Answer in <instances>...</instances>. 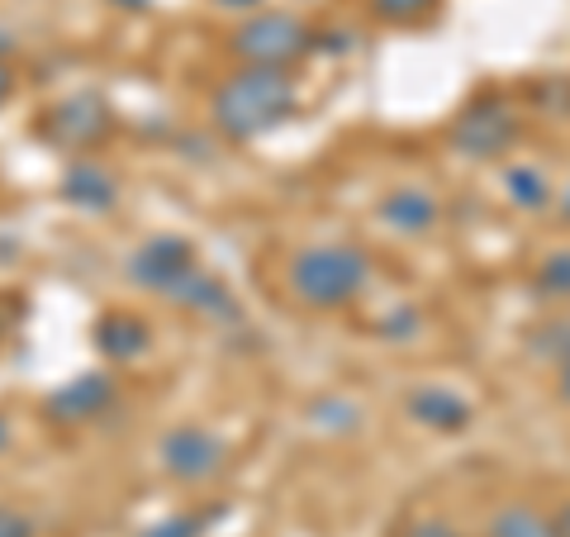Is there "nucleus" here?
<instances>
[{
	"label": "nucleus",
	"mask_w": 570,
	"mask_h": 537,
	"mask_svg": "<svg viewBox=\"0 0 570 537\" xmlns=\"http://www.w3.org/2000/svg\"><path fill=\"white\" fill-rule=\"evenodd\" d=\"M219 10H253V6H262V0H214Z\"/></svg>",
	"instance_id": "nucleus-25"
},
{
	"label": "nucleus",
	"mask_w": 570,
	"mask_h": 537,
	"mask_svg": "<svg viewBox=\"0 0 570 537\" xmlns=\"http://www.w3.org/2000/svg\"><path fill=\"white\" fill-rule=\"evenodd\" d=\"M309 423L318 433H352V428L362 423V409H356V400H347V396H324V400L309 404Z\"/></svg>",
	"instance_id": "nucleus-16"
},
{
	"label": "nucleus",
	"mask_w": 570,
	"mask_h": 537,
	"mask_svg": "<svg viewBox=\"0 0 570 537\" xmlns=\"http://www.w3.org/2000/svg\"><path fill=\"white\" fill-rule=\"evenodd\" d=\"M542 300H570V247H557L538 262V276H532Z\"/></svg>",
	"instance_id": "nucleus-17"
},
{
	"label": "nucleus",
	"mask_w": 570,
	"mask_h": 537,
	"mask_svg": "<svg viewBox=\"0 0 570 537\" xmlns=\"http://www.w3.org/2000/svg\"><path fill=\"white\" fill-rule=\"evenodd\" d=\"M214 518H219V509H190V514H171V518H157V524H148L138 537H200Z\"/></svg>",
	"instance_id": "nucleus-19"
},
{
	"label": "nucleus",
	"mask_w": 570,
	"mask_h": 537,
	"mask_svg": "<svg viewBox=\"0 0 570 537\" xmlns=\"http://www.w3.org/2000/svg\"><path fill=\"white\" fill-rule=\"evenodd\" d=\"M504 191H509V205H519V209H528V214H542V209L557 205V191H551L547 172L532 167V163L504 167Z\"/></svg>",
	"instance_id": "nucleus-15"
},
{
	"label": "nucleus",
	"mask_w": 570,
	"mask_h": 537,
	"mask_svg": "<svg viewBox=\"0 0 570 537\" xmlns=\"http://www.w3.org/2000/svg\"><path fill=\"white\" fill-rule=\"evenodd\" d=\"M110 6H119V10H142L148 0H110Z\"/></svg>",
	"instance_id": "nucleus-28"
},
{
	"label": "nucleus",
	"mask_w": 570,
	"mask_h": 537,
	"mask_svg": "<svg viewBox=\"0 0 570 537\" xmlns=\"http://www.w3.org/2000/svg\"><path fill=\"white\" fill-rule=\"evenodd\" d=\"M385 338H414L419 333V314L414 310H404V314H390L385 324H381Z\"/></svg>",
	"instance_id": "nucleus-21"
},
{
	"label": "nucleus",
	"mask_w": 570,
	"mask_h": 537,
	"mask_svg": "<svg viewBox=\"0 0 570 537\" xmlns=\"http://www.w3.org/2000/svg\"><path fill=\"white\" fill-rule=\"evenodd\" d=\"M58 195L81 214H110L115 201H119V186H115V176L96 163V157H71L62 182H58Z\"/></svg>",
	"instance_id": "nucleus-10"
},
{
	"label": "nucleus",
	"mask_w": 570,
	"mask_h": 537,
	"mask_svg": "<svg viewBox=\"0 0 570 537\" xmlns=\"http://www.w3.org/2000/svg\"><path fill=\"white\" fill-rule=\"evenodd\" d=\"M110 134H115V115H110V105H105L96 91L67 96V100H58L39 119V138L48 143L52 153H77L81 157V153L100 148Z\"/></svg>",
	"instance_id": "nucleus-5"
},
{
	"label": "nucleus",
	"mask_w": 570,
	"mask_h": 537,
	"mask_svg": "<svg viewBox=\"0 0 570 537\" xmlns=\"http://www.w3.org/2000/svg\"><path fill=\"white\" fill-rule=\"evenodd\" d=\"M209 110H214V129L224 138H234V143L262 138L299 115L295 77L281 67H238L234 77L219 81Z\"/></svg>",
	"instance_id": "nucleus-1"
},
{
	"label": "nucleus",
	"mask_w": 570,
	"mask_h": 537,
	"mask_svg": "<svg viewBox=\"0 0 570 537\" xmlns=\"http://www.w3.org/2000/svg\"><path fill=\"white\" fill-rule=\"evenodd\" d=\"M291 295L309 310H343L371 281V257L352 243H309L285 266Z\"/></svg>",
	"instance_id": "nucleus-2"
},
{
	"label": "nucleus",
	"mask_w": 570,
	"mask_h": 537,
	"mask_svg": "<svg viewBox=\"0 0 570 537\" xmlns=\"http://www.w3.org/2000/svg\"><path fill=\"white\" fill-rule=\"evenodd\" d=\"M438 219H442V205H438V195L423 186H400V191L381 195V224L404 238H423Z\"/></svg>",
	"instance_id": "nucleus-12"
},
{
	"label": "nucleus",
	"mask_w": 570,
	"mask_h": 537,
	"mask_svg": "<svg viewBox=\"0 0 570 537\" xmlns=\"http://www.w3.org/2000/svg\"><path fill=\"white\" fill-rule=\"evenodd\" d=\"M110 404H115V375L110 371H81L43 400V419L77 428V423H96Z\"/></svg>",
	"instance_id": "nucleus-8"
},
{
	"label": "nucleus",
	"mask_w": 570,
	"mask_h": 537,
	"mask_svg": "<svg viewBox=\"0 0 570 537\" xmlns=\"http://www.w3.org/2000/svg\"><path fill=\"white\" fill-rule=\"evenodd\" d=\"M366 6H371V14H376L381 25H400V29L423 25V20H433L438 14V0H366Z\"/></svg>",
	"instance_id": "nucleus-18"
},
{
	"label": "nucleus",
	"mask_w": 570,
	"mask_h": 537,
	"mask_svg": "<svg viewBox=\"0 0 570 537\" xmlns=\"http://www.w3.org/2000/svg\"><path fill=\"white\" fill-rule=\"evenodd\" d=\"M395 537H461V533L448 524V518H438V514H414Z\"/></svg>",
	"instance_id": "nucleus-20"
},
{
	"label": "nucleus",
	"mask_w": 570,
	"mask_h": 537,
	"mask_svg": "<svg viewBox=\"0 0 570 537\" xmlns=\"http://www.w3.org/2000/svg\"><path fill=\"white\" fill-rule=\"evenodd\" d=\"M29 518L24 514H14L10 505H0V537H29Z\"/></svg>",
	"instance_id": "nucleus-22"
},
{
	"label": "nucleus",
	"mask_w": 570,
	"mask_h": 537,
	"mask_svg": "<svg viewBox=\"0 0 570 537\" xmlns=\"http://www.w3.org/2000/svg\"><path fill=\"white\" fill-rule=\"evenodd\" d=\"M190 262H195L190 238H181V234H148V238H142L134 253H129V262H124V276H129L138 291L163 295L167 285H171V276L186 272Z\"/></svg>",
	"instance_id": "nucleus-7"
},
{
	"label": "nucleus",
	"mask_w": 570,
	"mask_h": 537,
	"mask_svg": "<svg viewBox=\"0 0 570 537\" xmlns=\"http://www.w3.org/2000/svg\"><path fill=\"white\" fill-rule=\"evenodd\" d=\"M557 209H561V219H570V191H566V195H557Z\"/></svg>",
	"instance_id": "nucleus-29"
},
{
	"label": "nucleus",
	"mask_w": 570,
	"mask_h": 537,
	"mask_svg": "<svg viewBox=\"0 0 570 537\" xmlns=\"http://www.w3.org/2000/svg\"><path fill=\"white\" fill-rule=\"evenodd\" d=\"M6 442H10V423H6V419H0V447H6Z\"/></svg>",
	"instance_id": "nucleus-30"
},
{
	"label": "nucleus",
	"mask_w": 570,
	"mask_h": 537,
	"mask_svg": "<svg viewBox=\"0 0 570 537\" xmlns=\"http://www.w3.org/2000/svg\"><path fill=\"white\" fill-rule=\"evenodd\" d=\"M448 138H452V148L461 157H471V163H490V157L509 153L513 138H519V110H513V100L504 91H485L452 119Z\"/></svg>",
	"instance_id": "nucleus-4"
},
{
	"label": "nucleus",
	"mask_w": 570,
	"mask_h": 537,
	"mask_svg": "<svg viewBox=\"0 0 570 537\" xmlns=\"http://www.w3.org/2000/svg\"><path fill=\"white\" fill-rule=\"evenodd\" d=\"M224 457H228L224 438L209 433L205 423H176V428L163 433V442H157V461H163V471L171 480H181V486L214 480L224 471Z\"/></svg>",
	"instance_id": "nucleus-6"
},
{
	"label": "nucleus",
	"mask_w": 570,
	"mask_h": 537,
	"mask_svg": "<svg viewBox=\"0 0 570 537\" xmlns=\"http://www.w3.org/2000/svg\"><path fill=\"white\" fill-rule=\"evenodd\" d=\"M14 48V33L10 29H0V62H6V52Z\"/></svg>",
	"instance_id": "nucleus-27"
},
{
	"label": "nucleus",
	"mask_w": 570,
	"mask_h": 537,
	"mask_svg": "<svg viewBox=\"0 0 570 537\" xmlns=\"http://www.w3.org/2000/svg\"><path fill=\"white\" fill-rule=\"evenodd\" d=\"M404 404H409V419L433 428V433H466L471 419H475L471 400L456 396L452 385H414Z\"/></svg>",
	"instance_id": "nucleus-11"
},
{
	"label": "nucleus",
	"mask_w": 570,
	"mask_h": 537,
	"mask_svg": "<svg viewBox=\"0 0 570 537\" xmlns=\"http://www.w3.org/2000/svg\"><path fill=\"white\" fill-rule=\"evenodd\" d=\"M148 343H153L148 324L129 310H105L96 319V348L110 357V362H134V357L148 352Z\"/></svg>",
	"instance_id": "nucleus-13"
},
{
	"label": "nucleus",
	"mask_w": 570,
	"mask_h": 537,
	"mask_svg": "<svg viewBox=\"0 0 570 537\" xmlns=\"http://www.w3.org/2000/svg\"><path fill=\"white\" fill-rule=\"evenodd\" d=\"M228 52L243 62V67H281L291 71L305 52H314V33L305 29L299 14H285V10H257L228 33Z\"/></svg>",
	"instance_id": "nucleus-3"
},
{
	"label": "nucleus",
	"mask_w": 570,
	"mask_h": 537,
	"mask_svg": "<svg viewBox=\"0 0 570 537\" xmlns=\"http://www.w3.org/2000/svg\"><path fill=\"white\" fill-rule=\"evenodd\" d=\"M10 91H14V71H10V62H0V105L10 100Z\"/></svg>",
	"instance_id": "nucleus-24"
},
{
	"label": "nucleus",
	"mask_w": 570,
	"mask_h": 537,
	"mask_svg": "<svg viewBox=\"0 0 570 537\" xmlns=\"http://www.w3.org/2000/svg\"><path fill=\"white\" fill-rule=\"evenodd\" d=\"M551 518H557V533H561V537H570V505H566V509H557Z\"/></svg>",
	"instance_id": "nucleus-26"
},
{
	"label": "nucleus",
	"mask_w": 570,
	"mask_h": 537,
	"mask_svg": "<svg viewBox=\"0 0 570 537\" xmlns=\"http://www.w3.org/2000/svg\"><path fill=\"white\" fill-rule=\"evenodd\" d=\"M557 396L570 404V343H566V352L557 357Z\"/></svg>",
	"instance_id": "nucleus-23"
},
{
	"label": "nucleus",
	"mask_w": 570,
	"mask_h": 537,
	"mask_svg": "<svg viewBox=\"0 0 570 537\" xmlns=\"http://www.w3.org/2000/svg\"><path fill=\"white\" fill-rule=\"evenodd\" d=\"M163 300L181 304V310H190V314L224 319V324H234V319H238L234 291L224 285V276H219V272H209V266H200V262H190L186 272H176V276H171V285L163 291Z\"/></svg>",
	"instance_id": "nucleus-9"
},
{
	"label": "nucleus",
	"mask_w": 570,
	"mask_h": 537,
	"mask_svg": "<svg viewBox=\"0 0 570 537\" xmlns=\"http://www.w3.org/2000/svg\"><path fill=\"white\" fill-rule=\"evenodd\" d=\"M485 537H561V533H557V518L542 514L538 505H519V499H509V505H499L490 514Z\"/></svg>",
	"instance_id": "nucleus-14"
}]
</instances>
